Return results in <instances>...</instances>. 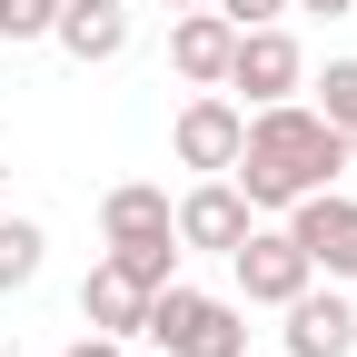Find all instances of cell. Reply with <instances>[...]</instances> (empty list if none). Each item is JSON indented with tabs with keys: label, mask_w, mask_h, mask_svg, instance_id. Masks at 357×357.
I'll return each mask as SVG.
<instances>
[{
	"label": "cell",
	"mask_w": 357,
	"mask_h": 357,
	"mask_svg": "<svg viewBox=\"0 0 357 357\" xmlns=\"http://www.w3.org/2000/svg\"><path fill=\"white\" fill-rule=\"evenodd\" d=\"M337 169H347V139H337L307 100H268V109H248L238 159H229V178H238L248 208H298L307 189H337Z\"/></svg>",
	"instance_id": "obj_1"
},
{
	"label": "cell",
	"mask_w": 357,
	"mask_h": 357,
	"mask_svg": "<svg viewBox=\"0 0 357 357\" xmlns=\"http://www.w3.org/2000/svg\"><path fill=\"white\" fill-rule=\"evenodd\" d=\"M139 337H149L159 357H248V307H238V298H208V288H189V278H169V288H149V307H139Z\"/></svg>",
	"instance_id": "obj_2"
},
{
	"label": "cell",
	"mask_w": 357,
	"mask_h": 357,
	"mask_svg": "<svg viewBox=\"0 0 357 357\" xmlns=\"http://www.w3.org/2000/svg\"><path fill=\"white\" fill-rule=\"evenodd\" d=\"M229 89H248V109H268V100H298V89H307V50L288 40V20H258V30H238V50H229Z\"/></svg>",
	"instance_id": "obj_3"
},
{
	"label": "cell",
	"mask_w": 357,
	"mask_h": 357,
	"mask_svg": "<svg viewBox=\"0 0 357 357\" xmlns=\"http://www.w3.org/2000/svg\"><path fill=\"white\" fill-rule=\"evenodd\" d=\"M238 129H248V109L229 100V89H189V109L169 119V149H178V169L229 178V159H238Z\"/></svg>",
	"instance_id": "obj_4"
},
{
	"label": "cell",
	"mask_w": 357,
	"mask_h": 357,
	"mask_svg": "<svg viewBox=\"0 0 357 357\" xmlns=\"http://www.w3.org/2000/svg\"><path fill=\"white\" fill-rule=\"evenodd\" d=\"M229 268H238V307H288L318 268H307V248L288 238V229H248L238 248H229Z\"/></svg>",
	"instance_id": "obj_5"
},
{
	"label": "cell",
	"mask_w": 357,
	"mask_h": 357,
	"mask_svg": "<svg viewBox=\"0 0 357 357\" xmlns=\"http://www.w3.org/2000/svg\"><path fill=\"white\" fill-rule=\"evenodd\" d=\"M288 238L307 248L318 278H357V199H347V189H307V199L288 208Z\"/></svg>",
	"instance_id": "obj_6"
},
{
	"label": "cell",
	"mask_w": 357,
	"mask_h": 357,
	"mask_svg": "<svg viewBox=\"0 0 357 357\" xmlns=\"http://www.w3.org/2000/svg\"><path fill=\"white\" fill-rule=\"evenodd\" d=\"M169 229H178V248H208V258H229V248L258 229V208L238 199V178H199L189 199H169Z\"/></svg>",
	"instance_id": "obj_7"
},
{
	"label": "cell",
	"mask_w": 357,
	"mask_h": 357,
	"mask_svg": "<svg viewBox=\"0 0 357 357\" xmlns=\"http://www.w3.org/2000/svg\"><path fill=\"white\" fill-rule=\"evenodd\" d=\"M278 318H288V328H278V337H288V357H357V307L337 298V278H328V288L307 278V288L278 307Z\"/></svg>",
	"instance_id": "obj_8"
},
{
	"label": "cell",
	"mask_w": 357,
	"mask_h": 357,
	"mask_svg": "<svg viewBox=\"0 0 357 357\" xmlns=\"http://www.w3.org/2000/svg\"><path fill=\"white\" fill-rule=\"evenodd\" d=\"M229 50H238V20L178 10V30H169V70L189 79V89H229Z\"/></svg>",
	"instance_id": "obj_9"
},
{
	"label": "cell",
	"mask_w": 357,
	"mask_h": 357,
	"mask_svg": "<svg viewBox=\"0 0 357 357\" xmlns=\"http://www.w3.org/2000/svg\"><path fill=\"white\" fill-rule=\"evenodd\" d=\"M50 40H60V60L100 70V60H119V50H129V10H119V0H60Z\"/></svg>",
	"instance_id": "obj_10"
},
{
	"label": "cell",
	"mask_w": 357,
	"mask_h": 357,
	"mask_svg": "<svg viewBox=\"0 0 357 357\" xmlns=\"http://www.w3.org/2000/svg\"><path fill=\"white\" fill-rule=\"evenodd\" d=\"M139 307H149V288L129 278V268H109V258L79 278V318L100 328V337H139Z\"/></svg>",
	"instance_id": "obj_11"
},
{
	"label": "cell",
	"mask_w": 357,
	"mask_h": 357,
	"mask_svg": "<svg viewBox=\"0 0 357 357\" xmlns=\"http://www.w3.org/2000/svg\"><path fill=\"white\" fill-rule=\"evenodd\" d=\"M100 238H169V189H149V178H119V189L100 199Z\"/></svg>",
	"instance_id": "obj_12"
},
{
	"label": "cell",
	"mask_w": 357,
	"mask_h": 357,
	"mask_svg": "<svg viewBox=\"0 0 357 357\" xmlns=\"http://www.w3.org/2000/svg\"><path fill=\"white\" fill-rule=\"evenodd\" d=\"M40 258H50V229L20 218V208H0V298H20V288L40 278Z\"/></svg>",
	"instance_id": "obj_13"
},
{
	"label": "cell",
	"mask_w": 357,
	"mask_h": 357,
	"mask_svg": "<svg viewBox=\"0 0 357 357\" xmlns=\"http://www.w3.org/2000/svg\"><path fill=\"white\" fill-rule=\"evenodd\" d=\"M307 89H318L307 109H318V119L337 129V139H347V159H357V60H328V70L307 79Z\"/></svg>",
	"instance_id": "obj_14"
},
{
	"label": "cell",
	"mask_w": 357,
	"mask_h": 357,
	"mask_svg": "<svg viewBox=\"0 0 357 357\" xmlns=\"http://www.w3.org/2000/svg\"><path fill=\"white\" fill-rule=\"evenodd\" d=\"M178 258H189V248H178V229H169V238H119V248H109V268H129L139 288H169Z\"/></svg>",
	"instance_id": "obj_15"
},
{
	"label": "cell",
	"mask_w": 357,
	"mask_h": 357,
	"mask_svg": "<svg viewBox=\"0 0 357 357\" xmlns=\"http://www.w3.org/2000/svg\"><path fill=\"white\" fill-rule=\"evenodd\" d=\"M60 0H0V40H50Z\"/></svg>",
	"instance_id": "obj_16"
},
{
	"label": "cell",
	"mask_w": 357,
	"mask_h": 357,
	"mask_svg": "<svg viewBox=\"0 0 357 357\" xmlns=\"http://www.w3.org/2000/svg\"><path fill=\"white\" fill-rule=\"evenodd\" d=\"M218 20H238V30H258V20H288V0H208Z\"/></svg>",
	"instance_id": "obj_17"
},
{
	"label": "cell",
	"mask_w": 357,
	"mask_h": 357,
	"mask_svg": "<svg viewBox=\"0 0 357 357\" xmlns=\"http://www.w3.org/2000/svg\"><path fill=\"white\" fill-rule=\"evenodd\" d=\"M60 357H129V337H100V328H89V337H70Z\"/></svg>",
	"instance_id": "obj_18"
},
{
	"label": "cell",
	"mask_w": 357,
	"mask_h": 357,
	"mask_svg": "<svg viewBox=\"0 0 357 357\" xmlns=\"http://www.w3.org/2000/svg\"><path fill=\"white\" fill-rule=\"evenodd\" d=\"M288 10H318V20H347L357 0H288Z\"/></svg>",
	"instance_id": "obj_19"
},
{
	"label": "cell",
	"mask_w": 357,
	"mask_h": 357,
	"mask_svg": "<svg viewBox=\"0 0 357 357\" xmlns=\"http://www.w3.org/2000/svg\"><path fill=\"white\" fill-rule=\"evenodd\" d=\"M159 10H208V0H159Z\"/></svg>",
	"instance_id": "obj_20"
},
{
	"label": "cell",
	"mask_w": 357,
	"mask_h": 357,
	"mask_svg": "<svg viewBox=\"0 0 357 357\" xmlns=\"http://www.w3.org/2000/svg\"><path fill=\"white\" fill-rule=\"evenodd\" d=\"M0 208H10V159H0Z\"/></svg>",
	"instance_id": "obj_21"
}]
</instances>
